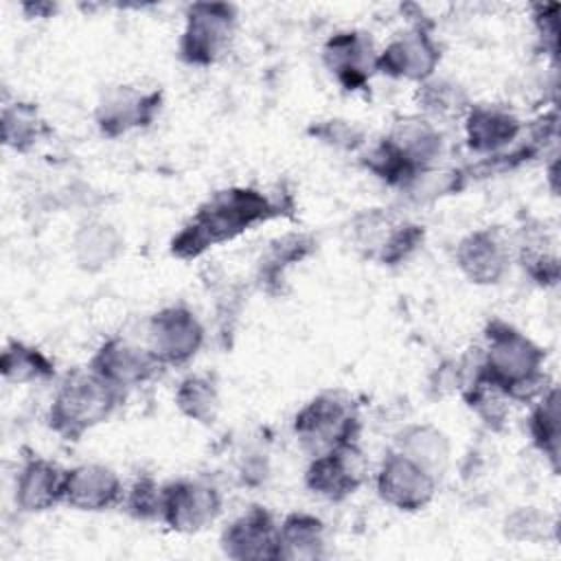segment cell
<instances>
[{
    "label": "cell",
    "mask_w": 561,
    "mask_h": 561,
    "mask_svg": "<svg viewBox=\"0 0 561 561\" xmlns=\"http://www.w3.org/2000/svg\"><path fill=\"white\" fill-rule=\"evenodd\" d=\"M519 125L513 118V114L489 107V105H478L469 110L467 116V140L469 147L476 151H495L511 142L517 134Z\"/></svg>",
    "instance_id": "19"
},
{
    "label": "cell",
    "mask_w": 561,
    "mask_h": 561,
    "mask_svg": "<svg viewBox=\"0 0 561 561\" xmlns=\"http://www.w3.org/2000/svg\"><path fill=\"white\" fill-rule=\"evenodd\" d=\"M44 121L31 103H13L2 110V140L15 151H24L39 140Z\"/></svg>",
    "instance_id": "24"
},
{
    "label": "cell",
    "mask_w": 561,
    "mask_h": 561,
    "mask_svg": "<svg viewBox=\"0 0 561 561\" xmlns=\"http://www.w3.org/2000/svg\"><path fill=\"white\" fill-rule=\"evenodd\" d=\"M204 329L195 313L184 307H169L149 322V351L164 364H184L202 346Z\"/></svg>",
    "instance_id": "8"
},
{
    "label": "cell",
    "mask_w": 561,
    "mask_h": 561,
    "mask_svg": "<svg viewBox=\"0 0 561 561\" xmlns=\"http://www.w3.org/2000/svg\"><path fill=\"white\" fill-rule=\"evenodd\" d=\"M294 427L298 438L318 456L344 445H355L359 416L348 399L324 392L296 414Z\"/></svg>",
    "instance_id": "4"
},
{
    "label": "cell",
    "mask_w": 561,
    "mask_h": 561,
    "mask_svg": "<svg viewBox=\"0 0 561 561\" xmlns=\"http://www.w3.org/2000/svg\"><path fill=\"white\" fill-rule=\"evenodd\" d=\"M541 351L508 324H491L486 351L478 375L497 386L506 397H528L539 381Z\"/></svg>",
    "instance_id": "3"
},
{
    "label": "cell",
    "mask_w": 561,
    "mask_h": 561,
    "mask_svg": "<svg viewBox=\"0 0 561 561\" xmlns=\"http://www.w3.org/2000/svg\"><path fill=\"white\" fill-rule=\"evenodd\" d=\"M362 482V462L355 445H344L313 456L307 469V486L327 497L342 500Z\"/></svg>",
    "instance_id": "10"
},
{
    "label": "cell",
    "mask_w": 561,
    "mask_h": 561,
    "mask_svg": "<svg viewBox=\"0 0 561 561\" xmlns=\"http://www.w3.org/2000/svg\"><path fill=\"white\" fill-rule=\"evenodd\" d=\"M90 366L99 377L123 390L147 381L162 364L153 357L149 346L142 348L116 337L99 348Z\"/></svg>",
    "instance_id": "9"
},
{
    "label": "cell",
    "mask_w": 561,
    "mask_h": 561,
    "mask_svg": "<svg viewBox=\"0 0 561 561\" xmlns=\"http://www.w3.org/2000/svg\"><path fill=\"white\" fill-rule=\"evenodd\" d=\"M234 13L228 4H195L188 11L180 53L188 64L208 66L230 44Z\"/></svg>",
    "instance_id": "5"
},
{
    "label": "cell",
    "mask_w": 561,
    "mask_h": 561,
    "mask_svg": "<svg viewBox=\"0 0 561 561\" xmlns=\"http://www.w3.org/2000/svg\"><path fill=\"white\" fill-rule=\"evenodd\" d=\"M175 403L188 419L199 423H213L219 410L217 390L206 377H186L178 388Z\"/></svg>",
    "instance_id": "25"
},
{
    "label": "cell",
    "mask_w": 561,
    "mask_h": 561,
    "mask_svg": "<svg viewBox=\"0 0 561 561\" xmlns=\"http://www.w3.org/2000/svg\"><path fill=\"white\" fill-rule=\"evenodd\" d=\"M423 103L427 110L436 114H454L462 107L465 96L454 83L445 81H432L423 85Z\"/></svg>",
    "instance_id": "28"
},
{
    "label": "cell",
    "mask_w": 561,
    "mask_h": 561,
    "mask_svg": "<svg viewBox=\"0 0 561 561\" xmlns=\"http://www.w3.org/2000/svg\"><path fill=\"white\" fill-rule=\"evenodd\" d=\"M533 436L543 451H548L552 458L557 456V394L554 392L548 399H543L535 410Z\"/></svg>",
    "instance_id": "27"
},
{
    "label": "cell",
    "mask_w": 561,
    "mask_h": 561,
    "mask_svg": "<svg viewBox=\"0 0 561 561\" xmlns=\"http://www.w3.org/2000/svg\"><path fill=\"white\" fill-rule=\"evenodd\" d=\"M123 500L118 476L103 465H79L66 471L64 502L79 511H105Z\"/></svg>",
    "instance_id": "12"
},
{
    "label": "cell",
    "mask_w": 561,
    "mask_h": 561,
    "mask_svg": "<svg viewBox=\"0 0 561 561\" xmlns=\"http://www.w3.org/2000/svg\"><path fill=\"white\" fill-rule=\"evenodd\" d=\"M324 64L346 88H357L377 68V55L364 35L337 33L324 46Z\"/></svg>",
    "instance_id": "15"
},
{
    "label": "cell",
    "mask_w": 561,
    "mask_h": 561,
    "mask_svg": "<svg viewBox=\"0 0 561 561\" xmlns=\"http://www.w3.org/2000/svg\"><path fill=\"white\" fill-rule=\"evenodd\" d=\"M75 252L83 267L96 270L107 265L121 252V237L107 224H88L75 239Z\"/></svg>",
    "instance_id": "23"
},
{
    "label": "cell",
    "mask_w": 561,
    "mask_h": 561,
    "mask_svg": "<svg viewBox=\"0 0 561 561\" xmlns=\"http://www.w3.org/2000/svg\"><path fill=\"white\" fill-rule=\"evenodd\" d=\"M221 546L232 559H278V526L265 508L254 506L226 528Z\"/></svg>",
    "instance_id": "11"
},
{
    "label": "cell",
    "mask_w": 561,
    "mask_h": 561,
    "mask_svg": "<svg viewBox=\"0 0 561 561\" xmlns=\"http://www.w3.org/2000/svg\"><path fill=\"white\" fill-rule=\"evenodd\" d=\"M377 491L394 508L419 511L434 497L436 476L405 454L392 451L377 473Z\"/></svg>",
    "instance_id": "7"
},
{
    "label": "cell",
    "mask_w": 561,
    "mask_h": 561,
    "mask_svg": "<svg viewBox=\"0 0 561 561\" xmlns=\"http://www.w3.org/2000/svg\"><path fill=\"white\" fill-rule=\"evenodd\" d=\"M438 57V48L425 31H410L377 55V68L392 77L425 81L434 72Z\"/></svg>",
    "instance_id": "14"
},
{
    "label": "cell",
    "mask_w": 561,
    "mask_h": 561,
    "mask_svg": "<svg viewBox=\"0 0 561 561\" xmlns=\"http://www.w3.org/2000/svg\"><path fill=\"white\" fill-rule=\"evenodd\" d=\"M0 370L7 383H33L55 373L46 355L24 342H9L0 357Z\"/></svg>",
    "instance_id": "22"
},
{
    "label": "cell",
    "mask_w": 561,
    "mask_h": 561,
    "mask_svg": "<svg viewBox=\"0 0 561 561\" xmlns=\"http://www.w3.org/2000/svg\"><path fill=\"white\" fill-rule=\"evenodd\" d=\"M116 386L99 377L94 370L70 375L55 392L48 410V425L64 438L77 440L94 425L110 419L118 405Z\"/></svg>",
    "instance_id": "2"
},
{
    "label": "cell",
    "mask_w": 561,
    "mask_h": 561,
    "mask_svg": "<svg viewBox=\"0 0 561 561\" xmlns=\"http://www.w3.org/2000/svg\"><path fill=\"white\" fill-rule=\"evenodd\" d=\"M383 142L414 175L423 173L440 156L443 147L438 129L421 118L401 121Z\"/></svg>",
    "instance_id": "16"
},
{
    "label": "cell",
    "mask_w": 561,
    "mask_h": 561,
    "mask_svg": "<svg viewBox=\"0 0 561 561\" xmlns=\"http://www.w3.org/2000/svg\"><path fill=\"white\" fill-rule=\"evenodd\" d=\"M430 473H438L445 469L449 458V443L445 434L432 425H414L408 427L399 438V449Z\"/></svg>",
    "instance_id": "21"
},
{
    "label": "cell",
    "mask_w": 561,
    "mask_h": 561,
    "mask_svg": "<svg viewBox=\"0 0 561 561\" xmlns=\"http://www.w3.org/2000/svg\"><path fill=\"white\" fill-rule=\"evenodd\" d=\"M456 259L473 283H497L506 270L508 254L491 230H478L460 241Z\"/></svg>",
    "instance_id": "17"
},
{
    "label": "cell",
    "mask_w": 561,
    "mask_h": 561,
    "mask_svg": "<svg viewBox=\"0 0 561 561\" xmlns=\"http://www.w3.org/2000/svg\"><path fill=\"white\" fill-rule=\"evenodd\" d=\"M66 471L46 458H28L15 478V504L24 513H42L64 502Z\"/></svg>",
    "instance_id": "13"
},
{
    "label": "cell",
    "mask_w": 561,
    "mask_h": 561,
    "mask_svg": "<svg viewBox=\"0 0 561 561\" xmlns=\"http://www.w3.org/2000/svg\"><path fill=\"white\" fill-rule=\"evenodd\" d=\"M322 548L324 524L318 517L294 513L278 526V559H316Z\"/></svg>",
    "instance_id": "20"
},
{
    "label": "cell",
    "mask_w": 561,
    "mask_h": 561,
    "mask_svg": "<svg viewBox=\"0 0 561 561\" xmlns=\"http://www.w3.org/2000/svg\"><path fill=\"white\" fill-rule=\"evenodd\" d=\"M272 215L270 202L252 188H230L210 197L191 224L175 237L173 252L178 256H195L204 248L228 241L252 224Z\"/></svg>",
    "instance_id": "1"
},
{
    "label": "cell",
    "mask_w": 561,
    "mask_h": 561,
    "mask_svg": "<svg viewBox=\"0 0 561 561\" xmlns=\"http://www.w3.org/2000/svg\"><path fill=\"white\" fill-rule=\"evenodd\" d=\"M160 506H162V486H158L151 478L138 480L127 495V511L138 519L160 517Z\"/></svg>",
    "instance_id": "26"
},
{
    "label": "cell",
    "mask_w": 561,
    "mask_h": 561,
    "mask_svg": "<svg viewBox=\"0 0 561 561\" xmlns=\"http://www.w3.org/2000/svg\"><path fill=\"white\" fill-rule=\"evenodd\" d=\"M158 110V94H138L134 90H118L110 94L99 110V125L103 134L116 136L131 127L147 125Z\"/></svg>",
    "instance_id": "18"
},
{
    "label": "cell",
    "mask_w": 561,
    "mask_h": 561,
    "mask_svg": "<svg viewBox=\"0 0 561 561\" xmlns=\"http://www.w3.org/2000/svg\"><path fill=\"white\" fill-rule=\"evenodd\" d=\"M221 497L215 486L199 480H178L162 486L160 519L178 533H197L215 522Z\"/></svg>",
    "instance_id": "6"
}]
</instances>
